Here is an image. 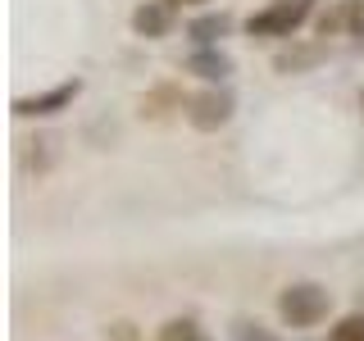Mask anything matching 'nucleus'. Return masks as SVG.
<instances>
[{"label":"nucleus","instance_id":"1","mask_svg":"<svg viewBox=\"0 0 364 341\" xmlns=\"http://www.w3.org/2000/svg\"><path fill=\"white\" fill-rule=\"evenodd\" d=\"M328 310H333V291L318 287V282H291V287H282V296H278V318L287 328H296V332L318 328L328 318Z\"/></svg>","mask_w":364,"mask_h":341},{"label":"nucleus","instance_id":"2","mask_svg":"<svg viewBox=\"0 0 364 341\" xmlns=\"http://www.w3.org/2000/svg\"><path fill=\"white\" fill-rule=\"evenodd\" d=\"M232 109H237L232 91H223L219 82H210L205 91H196V96H187V114H182V119H187L196 132H219V128H228Z\"/></svg>","mask_w":364,"mask_h":341},{"label":"nucleus","instance_id":"3","mask_svg":"<svg viewBox=\"0 0 364 341\" xmlns=\"http://www.w3.org/2000/svg\"><path fill=\"white\" fill-rule=\"evenodd\" d=\"M305 18H310V0H273L269 9L246 18V32L250 37H291Z\"/></svg>","mask_w":364,"mask_h":341},{"label":"nucleus","instance_id":"4","mask_svg":"<svg viewBox=\"0 0 364 341\" xmlns=\"http://www.w3.org/2000/svg\"><path fill=\"white\" fill-rule=\"evenodd\" d=\"M77 96H82V77H68V82H55L50 91H37V96H18V100H14V114H18V119H50V114L68 109Z\"/></svg>","mask_w":364,"mask_h":341},{"label":"nucleus","instance_id":"5","mask_svg":"<svg viewBox=\"0 0 364 341\" xmlns=\"http://www.w3.org/2000/svg\"><path fill=\"white\" fill-rule=\"evenodd\" d=\"M132 32L141 41H159L173 32V5L168 0H141V5L132 9Z\"/></svg>","mask_w":364,"mask_h":341},{"label":"nucleus","instance_id":"6","mask_svg":"<svg viewBox=\"0 0 364 341\" xmlns=\"http://www.w3.org/2000/svg\"><path fill=\"white\" fill-rule=\"evenodd\" d=\"M136 109H141L146 123H168L173 114H187V96H182L173 82H159V87H151L141 96V105H136Z\"/></svg>","mask_w":364,"mask_h":341},{"label":"nucleus","instance_id":"7","mask_svg":"<svg viewBox=\"0 0 364 341\" xmlns=\"http://www.w3.org/2000/svg\"><path fill=\"white\" fill-rule=\"evenodd\" d=\"M187 73L205 77V82H223V77L232 73V60H228L223 50H214V45H200V50L187 60Z\"/></svg>","mask_w":364,"mask_h":341},{"label":"nucleus","instance_id":"8","mask_svg":"<svg viewBox=\"0 0 364 341\" xmlns=\"http://www.w3.org/2000/svg\"><path fill=\"white\" fill-rule=\"evenodd\" d=\"M318 60H323V45L310 41V45H291V50H282L278 60H273V68H278V73H301V68H314Z\"/></svg>","mask_w":364,"mask_h":341},{"label":"nucleus","instance_id":"9","mask_svg":"<svg viewBox=\"0 0 364 341\" xmlns=\"http://www.w3.org/2000/svg\"><path fill=\"white\" fill-rule=\"evenodd\" d=\"M228 28H232V18H228V14H200L187 32H191L200 45H214L219 37H228Z\"/></svg>","mask_w":364,"mask_h":341},{"label":"nucleus","instance_id":"10","mask_svg":"<svg viewBox=\"0 0 364 341\" xmlns=\"http://www.w3.org/2000/svg\"><path fill=\"white\" fill-rule=\"evenodd\" d=\"M155 341H205V332L196 323H191V318H168L164 328H159V337Z\"/></svg>","mask_w":364,"mask_h":341},{"label":"nucleus","instance_id":"11","mask_svg":"<svg viewBox=\"0 0 364 341\" xmlns=\"http://www.w3.org/2000/svg\"><path fill=\"white\" fill-rule=\"evenodd\" d=\"M337 9H341V32L364 41V0H341Z\"/></svg>","mask_w":364,"mask_h":341},{"label":"nucleus","instance_id":"12","mask_svg":"<svg viewBox=\"0 0 364 341\" xmlns=\"http://www.w3.org/2000/svg\"><path fill=\"white\" fill-rule=\"evenodd\" d=\"M328 341H364V314H346L333 323V332H328Z\"/></svg>","mask_w":364,"mask_h":341},{"label":"nucleus","instance_id":"13","mask_svg":"<svg viewBox=\"0 0 364 341\" xmlns=\"http://www.w3.org/2000/svg\"><path fill=\"white\" fill-rule=\"evenodd\" d=\"M232 341H278V337H273L264 323H250V318H242V323L232 328Z\"/></svg>","mask_w":364,"mask_h":341},{"label":"nucleus","instance_id":"14","mask_svg":"<svg viewBox=\"0 0 364 341\" xmlns=\"http://www.w3.org/2000/svg\"><path fill=\"white\" fill-rule=\"evenodd\" d=\"M173 9H191V5H210V0H168Z\"/></svg>","mask_w":364,"mask_h":341},{"label":"nucleus","instance_id":"15","mask_svg":"<svg viewBox=\"0 0 364 341\" xmlns=\"http://www.w3.org/2000/svg\"><path fill=\"white\" fill-rule=\"evenodd\" d=\"M360 119H364V87H360Z\"/></svg>","mask_w":364,"mask_h":341},{"label":"nucleus","instance_id":"16","mask_svg":"<svg viewBox=\"0 0 364 341\" xmlns=\"http://www.w3.org/2000/svg\"><path fill=\"white\" fill-rule=\"evenodd\" d=\"M310 5H314V0H310Z\"/></svg>","mask_w":364,"mask_h":341}]
</instances>
